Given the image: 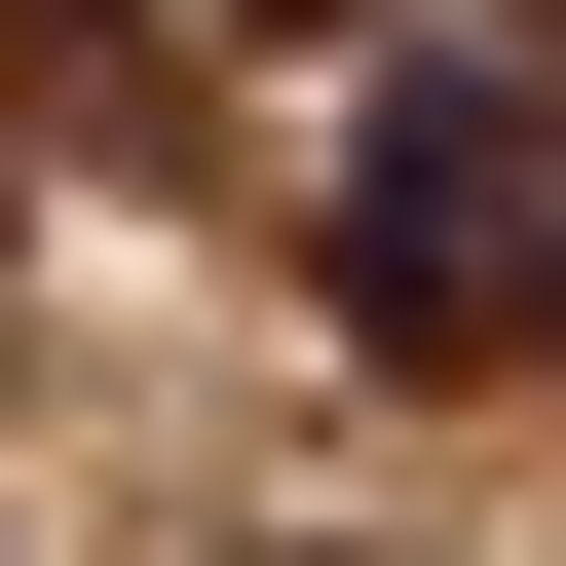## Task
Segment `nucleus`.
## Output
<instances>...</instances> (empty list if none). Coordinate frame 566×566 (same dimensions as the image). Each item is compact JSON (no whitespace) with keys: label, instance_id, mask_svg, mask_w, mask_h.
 <instances>
[{"label":"nucleus","instance_id":"f257e3e1","mask_svg":"<svg viewBox=\"0 0 566 566\" xmlns=\"http://www.w3.org/2000/svg\"><path fill=\"white\" fill-rule=\"evenodd\" d=\"M566 303V114L528 76H378L340 114V340H528Z\"/></svg>","mask_w":566,"mask_h":566},{"label":"nucleus","instance_id":"7ed1b4c3","mask_svg":"<svg viewBox=\"0 0 566 566\" xmlns=\"http://www.w3.org/2000/svg\"><path fill=\"white\" fill-rule=\"evenodd\" d=\"M528 340H566V303H528Z\"/></svg>","mask_w":566,"mask_h":566},{"label":"nucleus","instance_id":"f03ea898","mask_svg":"<svg viewBox=\"0 0 566 566\" xmlns=\"http://www.w3.org/2000/svg\"><path fill=\"white\" fill-rule=\"evenodd\" d=\"M528 39H566V0H528Z\"/></svg>","mask_w":566,"mask_h":566}]
</instances>
